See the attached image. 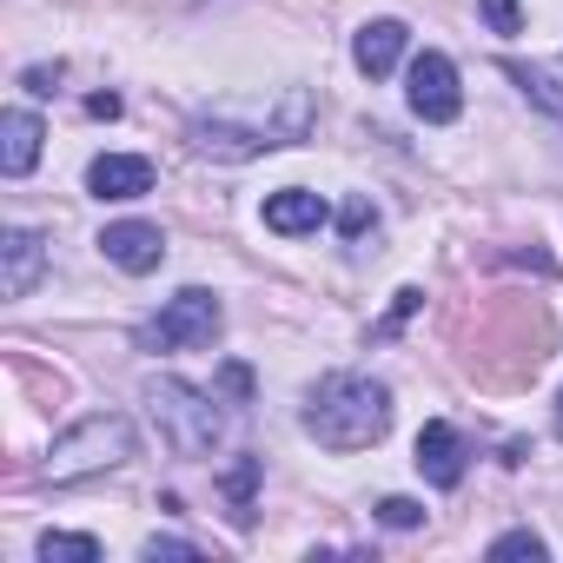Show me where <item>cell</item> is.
<instances>
[{
  "mask_svg": "<svg viewBox=\"0 0 563 563\" xmlns=\"http://www.w3.org/2000/svg\"><path fill=\"white\" fill-rule=\"evenodd\" d=\"M219 325H225L219 299H212L206 286H186V292H173L166 312L146 325V345H153V352H192V345H212Z\"/></svg>",
  "mask_w": 563,
  "mask_h": 563,
  "instance_id": "cell-5",
  "label": "cell"
},
{
  "mask_svg": "<svg viewBox=\"0 0 563 563\" xmlns=\"http://www.w3.org/2000/svg\"><path fill=\"white\" fill-rule=\"evenodd\" d=\"M504 74H510V80H517V87H523V93H530L543 113H563V80H556L550 67H523V60H504Z\"/></svg>",
  "mask_w": 563,
  "mask_h": 563,
  "instance_id": "cell-14",
  "label": "cell"
},
{
  "mask_svg": "<svg viewBox=\"0 0 563 563\" xmlns=\"http://www.w3.org/2000/svg\"><path fill=\"white\" fill-rule=\"evenodd\" d=\"M34 159H41V120H34L27 107L0 113V173H8V179H27Z\"/></svg>",
  "mask_w": 563,
  "mask_h": 563,
  "instance_id": "cell-13",
  "label": "cell"
},
{
  "mask_svg": "<svg viewBox=\"0 0 563 563\" xmlns=\"http://www.w3.org/2000/svg\"><path fill=\"white\" fill-rule=\"evenodd\" d=\"M47 272V239L34 225H8L0 232V299H27Z\"/></svg>",
  "mask_w": 563,
  "mask_h": 563,
  "instance_id": "cell-7",
  "label": "cell"
},
{
  "mask_svg": "<svg viewBox=\"0 0 563 563\" xmlns=\"http://www.w3.org/2000/svg\"><path fill=\"white\" fill-rule=\"evenodd\" d=\"M252 484H258V457H239L225 471V497H232V517L239 523H252Z\"/></svg>",
  "mask_w": 563,
  "mask_h": 563,
  "instance_id": "cell-16",
  "label": "cell"
},
{
  "mask_svg": "<svg viewBox=\"0 0 563 563\" xmlns=\"http://www.w3.org/2000/svg\"><path fill=\"white\" fill-rule=\"evenodd\" d=\"M41 563H100V543L74 537V530H47L41 537Z\"/></svg>",
  "mask_w": 563,
  "mask_h": 563,
  "instance_id": "cell-15",
  "label": "cell"
},
{
  "mask_svg": "<svg viewBox=\"0 0 563 563\" xmlns=\"http://www.w3.org/2000/svg\"><path fill=\"white\" fill-rule=\"evenodd\" d=\"M146 411H153L159 438H166L179 457H206V451L219 444V431H225L219 398H206V391L186 385V378H153V385H146Z\"/></svg>",
  "mask_w": 563,
  "mask_h": 563,
  "instance_id": "cell-4",
  "label": "cell"
},
{
  "mask_svg": "<svg viewBox=\"0 0 563 563\" xmlns=\"http://www.w3.org/2000/svg\"><path fill=\"white\" fill-rule=\"evenodd\" d=\"M477 14L490 21V34H523V8H517V0H477Z\"/></svg>",
  "mask_w": 563,
  "mask_h": 563,
  "instance_id": "cell-18",
  "label": "cell"
},
{
  "mask_svg": "<svg viewBox=\"0 0 563 563\" xmlns=\"http://www.w3.org/2000/svg\"><path fill=\"white\" fill-rule=\"evenodd\" d=\"M87 192L93 199H146L153 192V159H140V153H100L87 166Z\"/></svg>",
  "mask_w": 563,
  "mask_h": 563,
  "instance_id": "cell-9",
  "label": "cell"
},
{
  "mask_svg": "<svg viewBox=\"0 0 563 563\" xmlns=\"http://www.w3.org/2000/svg\"><path fill=\"white\" fill-rule=\"evenodd\" d=\"M556 438H563V398H556Z\"/></svg>",
  "mask_w": 563,
  "mask_h": 563,
  "instance_id": "cell-25",
  "label": "cell"
},
{
  "mask_svg": "<svg viewBox=\"0 0 563 563\" xmlns=\"http://www.w3.org/2000/svg\"><path fill=\"white\" fill-rule=\"evenodd\" d=\"M418 471H424L438 490H457V484H464V438H457L444 418H431V424L418 431Z\"/></svg>",
  "mask_w": 563,
  "mask_h": 563,
  "instance_id": "cell-10",
  "label": "cell"
},
{
  "mask_svg": "<svg viewBox=\"0 0 563 563\" xmlns=\"http://www.w3.org/2000/svg\"><path fill=\"white\" fill-rule=\"evenodd\" d=\"M378 523H391V530H418V523H424V504H411V497H385V504H378Z\"/></svg>",
  "mask_w": 563,
  "mask_h": 563,
  "instance_id": "cell-19",
  "label": "cell"
},
{
  "mask_svg": "<svg viewBox=\"0 0 563 563\" xmlns=\"http://www.w3.org/2000/svg\"><path fill=\"white\" fill-rule=\"evenodd\" d=\"M325 219H332L325 199L306 192V186H286V192H272V199H265V225H272V232H286V239H306V232H319Z\"/></svg>",
  "mask_w": 563,
  "mask_h": 563,
  "instance_id": "cell-12",
  "label": "cell"
},
{
  "mask_svg": "<svg viewBox=\"0 0 563 563\" xmlns=\"http://www.w3.org/2000/svg\"><path fill=\"white\" fill-rule=\"evenodd\" d=\"M405 80H411L405 93H411V113H418V120L451 126V120L464 113V87H457V67H451L444 54H418Z\"/></svg>",
  "mask_w": 563,
  "mask_h": 563,
  "instance_id": "cell-6",
  "label": "cell"
},
{
  "mask_svg": "<svg viewBox=\"0 0 563 563\" xmlns=\"http://www.w3.org/2000/svg\"><path fill=\"white\" fill-rule=\"evenodd\" d=\"M418 306H424V292H398V306H391V319L378 325V339H385V332H398V325H405V319H411Z\"/></svg>",
  "mask_w": 563,
  "mask_h": 563,
  "instance_id": "cell-21",
  "label": "cell"
},
{
  "mask_svg": "<svg viewBox=\"0 0 563 563\" xmlns=\"http://www.w3.org/2000/svg\"><path fill=\"white\" fill-rule=\"evenodd\" d=\"M225 391L245 398V391H252V372H245V365H225Z\"/></svg>",
  "mask_w": 563,
  "mask_h": 563,
  "instance_id": "cell-24",
  "label": "cell"
},
{
  "mask_svg": "<svg viewBox=\"0 0 563 563\" xmlns=\"http://www.w3.org/2000/svg\"><path fill=\"white\" fill-rule=\"evenodd\" d=\"M339 225H345V239H358V232H372V225H378V212H372V199H352V206L339 212Z\"/></svg>",
  "mask_w": 563,
  "mask_h": 563,
  "instance_id": "cell-20",
  "label": "cell"
},
{
  "mask_svg": "<svg viewBox=\"0 0 563 563\" xmlns=\"http://www.w3.org/2000/svg\"><path fill=\"white\" fill-rule=\"evenodd\" d=\"M146 556H153V563H159V556H199V543H186V537H153Z\"/></svg>",
  "mask_w": 563,
  "mask_h": 563,
  "instance_id": "cell-22",
  "label": "cell"
},
{
  "mask_svg": "<svg viewBox=\"0 0 563 563\" xmlns=\"http://www.w3.org/2000/svg\"><path fill=\"white\" fill-rule=\"evenodd\" d=\"M126 457H133V424H126L120 411H93V418H80L74 431L54 438V451H47V477H54V484H80V477L120 471Z\"/></svg>",
  "mask_w": 563,
  "mask_h": 563,
  "instance_id": "cell-3",
  "label": "cell"
},
{
  "mask_svg": "<svg viewBox=\"0 0 563 563\" xmlns=\"http://www.w3.org/2000/svg\"><path fill=\"white\" fill-rule=\"evenodd\" d=\"M306 126H312V100L299 93V87H286L272 107H258V113H232V107H219V113H199L192 120V153L199 159H258V153H272V146H292V140H306Z\"/></svg>",
  "mask_w": 563,
  "mask_h": 563,
  "instance_id": "cell-2",
  "label": "cell"
},
{
  "mask_svg": "<svg viewBox=\"0 0 563 563\" xmlns=\"http://www.w3.org/2000/svg\"><path fill=\"white\" fill-rule=\"evenodd\" d=\"M306 431L325 444V451H372L385 431H391V391L378 378H358V372H332L312 385L306 398Z\"/></svg>",
  "mask_w": 563,
  "mask_h": 563,
  "instance_id": "cell-1",
  "label": "cell"
},
{
  "mask_svg": "<svg viewBox=\"0 0 563 563\" xmlns=\"http://www.w3.org/2000/svg\"><path fill=\"white\" fill-rule=\"evenodd\" d=\"M100 252H107L120 272H153V265L166 258V232L146 225V219H113V225L100 232Z\"/></svg>",
  "mask_w": 563,
  "mask_h": 563,
  "instance_id": "cell-8",
  "label": "cell"
},
{
  "mask_svg": "<svg viewBox=\"0 0 563 563\" xmlns=\"http://www.w3.org/2000/svg\"><path fill=\"white\" fill-rule=\"evenodd\" d=\"M510 556H530V563H543V556H550V543H543L537 530H504V537L490 543V563H510Z\"/></svg>",
  "mask_w": 563,
  "mask_h": 563,
  "instance_id": "cell-17",
  "label": "cell"
},
{
  "mask_svg": "<svg viewBox=\"0 0 563 563\" xmlns=\"http://www.w3.org/2000/svg\"><path fill=\"white\" fill-rule=\"evenodd\" d=\"M405 21H365L358 34H352V60H358V74H372V80H385L398 60H405Z\"/></svg>",
  "mask_w": 563,
  "mask_h": 563,
  "instance_id": "cell-11",
  "label": "cell"
},
{
  "mask_svg": "<svg viewBox=\"0 0 563 563\" xmlns=\"http://www.w3.org/2000/svg\"><path fill=\"white\" fill-rule=\"evenodd\" d=\"M87 113H93V120H120V100H113V93H93Z\"/></svg>",
  "mask_w": 563,
  "mask_h": 563,
  "instance_id": "cell-23",
  "label": "cell"
}]
</instances>
